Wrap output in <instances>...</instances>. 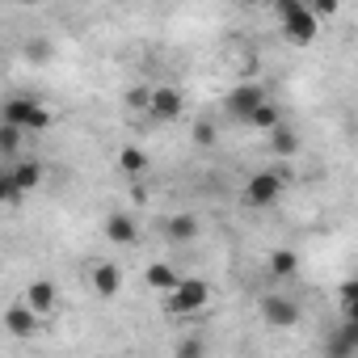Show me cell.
I'll use <instances>...</instances> for the list:
<instances>
[{"label": "cell", "mask_w": 358, "mask_h": 358, "mask_svg": "<svg viewBox=\"0 0 358 358\" xmlns=\"http://www.w3.org/2000/svg\"><path fill=\"white\" fill-rule=\"evenodd\" d=\"M278 22H282V38L295 43V47H308L316 38V17L308 13V5H299V0H278L274 5Z\"/></svg>", "instance_id": "1"}, {"label": "cell", "mask_w": 358, "mask_h": 358, "mask_svg": "<svg viewBox=\"0 0 358 358\" xmlns=\"http://www.w3.org/2000/svg\"><path fill=\"white\" fill-rule=\"evenodd\" d=\"M0 118H5L9 127H17L22 135H30V131H47V127L55 122V118H51V114H47V110H43L30 93L9 97V101H5V110H0Z\"/></svg>", "instance_id": "2"}, {"label": "cell", "mask_w": 358, "mask_h": 358, "mask_svg": "<svg viewBox=\"0 0 358 358\" xmlns=\"http://www.w3.org/2000/svg\"><path fill=\"white\" fill-rule=\"evenodd\" d=\"M211 299V287L203 278H182L169 295H164V312L169 316H190V312H203Z\"/></svg>", "instance_id": "3"}, {"label": "cell", "mask_w": 358, "mask_h": 358, "mask_svg": "<svg viewBox=\"0 0 358 358\" xmlns=\"http://www.w3.org/2000/svg\"><path fill=\"white\" fill-rule=\"evenodd\" d=\"M266 101H270L266 85H257V80H245V85H236V89L228 93V101H224V106H228V114H232V118L249 122V118H253V110H257V106H266Z\"/></svg>", "instance_id": "4"}, {"label": "cell", "mask_w": 358, "mask_h": 358, "mask_svg": "<svg viewBox=\"0 0 358 358\" xmlns=\"http://www.w3.org/2000/svg\"><path fill=\"white\" fill-rule=\"evenodd\" d=\"M278 199H282V177L278 173L262 169V173L249 177V186H245V203L249 207H274Z\"/></svg>", "instance_id": "5"}, {"label": "cell", "mask_w": 358, "mask_h": 358, "mask_svg": "<svg viewBox=\"0 0 358 358\" xmlns=\"http://www.w3.org/2000/svg\"><path fill=\"white\" fill-rule=\"evenodd\" d=\"M186 101H182V89H173V85H156L148 93V114L156 122H173V118H182Z\"/></svg>", "instance_id": "6"}, {"label": "cell", "mask_w": 358, "mask_h": 358, "mask_svg": "<svg viewBox=\"0 0 358 358\" xmlns=\"http://www.w3.org/2000/svg\"><path fill=\"white\" fill-rule=\"evenodd\" d=\"M262 316L270 329H295L299 324V303H291L287 295H266L262 299Z\"/></svg>", "instance_id": "7"}, {"label": "cell", "mask_w": 358, "mask_h": 358, "mask_svg": "<svg viewBox=\"0 0 358 358\" xmlns=\"http://www.w3.org/2000/svg\"><path fill=\"white\" fill-rule=\"evenodd\" d=\"M55 303H59V287H55L51 278H34L30 291H26V308H30L34 316H51Z\"/></svg>", "instance_id": "8"}, {"label": "cell", "mask_w": 358, "mask_h": 358, "mask_svg": "<svg viewBox=\"0 0 358 358\" xmlns=\"http://www.w3.org/2000/svg\"><path fill=\"white\" fill-rule=\"evenodd\" d=\"M324 358H358V324L341 320L333 337H324Z\"/></svg>", "instance_id": "9"}, {"label": "cell", "mask_w": 358, "mask_h": 358, "mask_svg": "<svg viewBox=\"0 0 358 358\" xmlns=\"http://www.w3.org/2000/svg\"><path fill=\"white\" fill-rule=\"evenodd\" d=\"M199 232H203V224H199V215H190V211H177V215L164 224V236H169L173 245H190V241H199Z\"/></svg>", "instance_id": "10"}, {"label": "cell", "mask_w": 358, "mask_h": 358, "mask_svg": "<svg viewBox=\"0 0 358 358\" xmlns=\"http://www.w3.org/2000/svg\"><path fill=\"white\" fill-rule=\"evenodd\" d=\"M5 329H9V337H22V341H26V337L38 333V316H34L26 303H13V308L5 312Z\"/></svg>", "instance_id": "11"}, {"label": "cell", "mask_w": 358, "mask_h": 358, "mask_svg": "<svg viewBox=\"0 0 358 358\" xmlns=\"http://www.w3.org/2000/svg\"><path fill=\"white\" fill-rule=\"evenodd\" d=\"M9 182H13V190L26 199V194L43 182V164H38V160H22V164H13V169H9Z\"/></svg>", "instance_id": "12"}, {"label": "cell", "mask_w": 358, "mask_h": 358, "mask_svg": "<svg viewBox=\"0 0 358 358\" xmlns=\"http://www.w3.org/2000/svg\"><path fill=\"white\" fill-rule=\"evenodd\" d=\"M106 241H114V245H135V241H139V224H135L131 215L114 211V215L106 220Z\"/></svg>", "instance_id": "13"}, {"label": "cell", "mask_w": 358, "mask_h": 358, "mask_svg": "<svg viewBox=\"0 0 358 358\" xmlns=\"http://www.w3.org/2000/svg\"><path fill=\"white\" fill-rule=\"evenodd\" d=\"M118 287H122V270H118L114 262H101V266L93 270V291H97L101 299H114Z\"/></svg>", "instance_id": "14"}, {"label": "cell", "mask_w": 358, "mask_h": 358, "mask_svg": "<svg viewBox=\"0 0 358 358\" xmlns=\"http://www.w3.org/2000/svg\"><path fill=\"white\" fill-rule=\"evenodd\" d=\"M143 278H148V287H152V291H173L177 282H182V274H177L173 266H164V262H152Z\"/></svg>", "instance_id": "15"}, {"label": "cell", "mask_w": 358, "mask_h": 358, "mask_svg": "<svg viewBox=\"0 0 358 358\" xmlns=\"http://www.w3.org/2000/svg\"><path fill=\"white\" fill-rule=\"evenodd\" d=\"M270 148H274L278 156H295V152H299V135L282 122V127H274V131H270Z\"/></svg>", "instance_id": "16"}, {"label": "cell", "mask_w": 358, "mask_h": 358, "mask_svg": "<svg viewBox=\"0 0 358 358\" xmlns=\"http://www.w3.org/2000/svg\"><path fill=\"white\" fill-rule=\"evenodd\" d=\"M295 270H299V257L291 249H274L270 253V274L274 278H295Z\"/></svg>", "instance_id": "17"}, {"label": "cell", "mask_w": 358, "mask_h": 358, "mask_svg": "<svg viewBox=\"0 0 358 358\" xmlns=\"http://www.w3.org/2000/svg\"><path fill=\"white\" fill-rule=\"evenodd\" d=\"M249 127H257V131H274V127H282V114H278V106H274V101L257 106V110H253V118H249Z\"/></svg>", "instance_id": "18"}, {"label": "cell", "mask_w": 358, "mask_h": 358, "mask_svg": "<svg viewBox=\"0 0 358 358\" xmlns=\"http://www.w3.org/2000/svg\"><path fill=\"white\" fill-rule=\"evenodd\" d=\"M118 169H122L127 177H139V173L148 169V156H143L139 148H122V152H118Z\"/></svg>", "instance_id": "19"}, {"label": "cell", "mask_w": 358, "mask_h": 358, "mask_svg": "<svg viewBox=\"0 0 358 358\" xmlns=\"http://www.w3.org/2000/svg\"><path fill=\"white\" fill-rule=\"evenodd\" d=\"M22 139H26V135H22L17 127H9V122H0V156H9V160H13V156L22 152Z\"/></svg>", "instance_id": "20"}, {"label": "cell", "mask_w": 358, "mask_h": 358, "mask_svg": "<svg viewBox=\"0 0 358 358\" xmlns=\"http://www.w3.org/2000/svg\"><path fill=\"white\" fill-rule=\"evenodd\" d=\"M173 358H207V341L203 337H182L173 350Z\"/></svg>", "instance_id": "21"}, {"label": "cell", "mask_w": 358, "mask_h": 358, "mask_svg": "<svg viewBox=\"0 0 358 358\" xmlns=\"http://www.w3.org/2000/svg\"><path fill=\"white\" fill-rule=\"evenodd\" d=\"M26 55L43 64V59H51V55H55V47H51L47 38H30V43H26Z\"/></svg>", "instance_id": "22"}, {"label": "cell", "mask_w": 358, "mask_h": 358, "mask_svg": "<svg viewBox=\"0 0 358 358\" xmlns=\"http://www.w3.org/2000/svg\"><path fill=\"white\" fill-rule=\"evenodd\" d=\"M354 299H358V287H354V278L341 287V320H354Z\"/></svg>", "instance_id": "23"}, {"label": "cell", "mask_w": 358, "mask_h": 358, "mask_svg": "<svg viewBox=\"0 0 358 358\" xmlns=\"http://www.w3.org/2000/svg\"><path fill=\"white\" fill-rule=\"evenodd\" d=\"M194 143H199V148H211V143H215V122L203 118V122L194 127Z\"/></svg>", "instance_id": "24"}, {"label": "cell", "mask_w": 358, "mask_h": 358, "mask_svg": "<svg viewBox=\"0 0 358 358\" xmlns=\"http://www.w3.org/2000/svg\"><path fill=\"white\" fill-rule=\"evenodd\" d=\"M0 203H9V207H17L22 203V194L13 190V182H9V173H0Z\"/></svg>", "instance_id": "25"}, {"label": "cell", "mask_w": 358, "mask_h": 358, "mask_svg": "<svg viewBox=\"0 0 358 358\" xmlns=\"http://www.w3.org/2000/svg\"><path fill=\"white\" fill-rule=\"evenodd\" d=\"M148 93H152V89H131V93L122 97V101H127V110H148Z\"/></svg>", "instance_id": "26"}]
</instances>
